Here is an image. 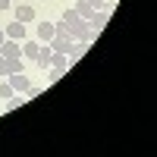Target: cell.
<instances>
[{
    "mask_svg": "<svg viewBox=\"0 0 157 157\" xmlns=\"http://www.w3.org/2000/svg\"><path fill=\"white\" fill-rule=\"evenodd\" d=\"M66 66H69V57L54 50V54H50V66H47V69H63V72H66Z\"/></svg>",
    "mask_w": 157,
    "mask_h": 157,
    "instance_id": "9c48e42d",
    "label": "cell"
},
{
    "mask_svg": "<svg viewBox=\"0 0 157 157\" xmlns=\"http://www.w3.org/2000/svg\"><path fill=\"white\" fill-rule=\"evenodd\" d=\"M3 35L13 38V41H25V38H29V35H25V22H16V19L3 25Z\"/></svg>",
    "mask_w": 157,
    "mask_h": 157,
    "instance_id": "3957f363",
    "label": "cell"
},
{
    "mask_svg": "<svg viewBox=\"0 0 157 157\" xmlns=\"http://www.w3.org/2000/svg\"><path fill=\"white\" fill-rule=\"evenodd\" d=\"M3 38H6V35H3V25H0V44H3Z\"/></svg>",
    "mask_w": 157,
    "mask_h": 157,
    "instance_id": "ac0fdd59",
    "label": "cell"
},
{
    "mask_svg": "<svg viewBox=\"0 0 157 157\" xmlns=\"http://www.w3.org/2000/svg\"><path fill=\"white\" fill-rule=\"evenodd\" d=\"M47 44H50V50H57V54H66V50H69V44H72V41H69L66 35H54V38H50Z\"/></svg>",
    "mask_w": 157,
    "mask_h": 157,
    "instance_id": "52a82bcc",
    "label": "cell"
},
{
    "mask_svg": "<svg viewBox=\"0 0 157 157\" xmlns=\"http://www.w3.org/2000/svg\"><path fill=\"white\" fill-rule=\"evenodd\" d=\"M19 44H22V60H35L38 50H41V41H38V38H25Z\"/></svg>",
    "mask_w": 157,
    "mask_h": 157,
    "instance_id": "5b68a950",
    "label": "cell"
},
{
    "mask_svg": "<svg viewBox=\"0 0 157 157\" xmlns=\"http://www.w3.org/2000/svg\"><path fill=\"white\" fill-rule=\"evenodd\" d=\"M57 78H63V69H50L47 72V82H57Z\"/></svg>",
    "mask_w": 157,
    "mask_h": 157,
    "instance_id": "9a60e30c",
    "label": "cell"
},
{
    "mask_svg": "<svg viewBox=\"0 0 157 157\" xmlns=\"http://www.w3.org/2000/svg\"><path fill=\"white\" fill-rule=\"evenodd\" d=\"M22 101H25L22 94H13V98L6 101V110H16V107H19V104H22Z\"/></svg>",
    "mask_w": 157,
    "mask_h": 157,
    "instance_id": "4fadbf2b",
    "label": "cell"
},
{
    "mask_svg": "<svg viewBox=\"0 0 157 157\" xmlns=\"http://www.w3.org/2000/svg\"><path fill=\"white\" fill-rule=\"evenodd\" d=\"M13 94H16V91L10 88V82H3V85H0V98H13Z\"/></svg>",
    "mask_w": 157,
    "mask_h": 157,
    "instance_id": "5bb4252c",
    "label": "cell"
},
{
    "mask_svg": "<svg viewBox=\"0 0 157 157\" xmlns=\"http://www.w3.org/2000/svg\"><path fill=\"white\" fill-rule=\"evenodd\" d=\"M75 13H78V16H82V19H88L91 16V13H94V6H91L88 3V0H75V6H72Z\"/></svg>",
    "mask_w": 157,
    "mask_h": 157,
    "instance_id": "7c38bea8",
    "label": "cell"
},
{
    "mask_svg": "<svg viewBox=\"0 0 157 157\" xmlns=\"http://www.w3.org/2000/svg\"><path fill=\"white\" fill-rule=\"evenodd\" d=\"M54 35H57L54 22H38V29H35V38H38V41H41V44H47L50 38H54Z\"/></svg>",
    "mask_w": 157,
    "mask_h": 157,
    "instance_id": "8992f818",
    "label": "cell"
},
{
    "mask_svg": "<svg viewBox=\"0 0 157 157\" xmlns=\"http://www.w3.org/2000/svg\"><path fill=\"white\" fill-rule=\"evenodd\" d=\"M10 3H13V0H10ZM16 3H19V0H16Z\"/></svg>",
    "mask_w": 157,
    "mask_h": 157,
    "instance_id": "d6986e66",
    "label": "cell"
},
{
    "mask_svg": "<svg viewBox=\"0 0 157 157\" xmlns=\"http://www.w3.org/2000/svg\"><path fill=\"white\" fill-rule=\"evenodd\" d=\"M0 10H10V0H0Z\"/></svg>",
    "mask_w": 157,
    "mask_h": 157,
    "instance_id": "e0dca14e",
    "label": "cell"
},
{
    "mask_svg": "<svg viewBox=\"0 0 157 157\" xmlns=\"http://www.w3.org/2000/svg\"><path fill=\"white\" fill-rule=\"evenodd\" d=\"M107 22H110V13H104V10H94V13L88 16V29L98 35V32H101V29H104Z\"/></svg>",
    "mask_w": 157,
    "mask_h": 157,
    "instance_id": "277c9868",
    "label": "cell"
},
{
    "mask_svg": "<svg viewBox=\"0 0 157 157\" xmlns=\"http://www.w3.org/2000/svg\"><path fill=\"white\" fill-rule=\"evenodd\" d=\"M6 82H10V88L16 91V94H25V91H29V85H32L29 78H25V72H10Z\"/></svg>",
    "mask_w": 157,
    "mask_h": 157,
    "instance_id": "6da1fadb",
    "label": "cell"
},
{
    "mask_svg": "<svg viewBox=\"0 0 157 157\" xmlns=\"http://www.w3.org/2000/svg\"><path fill=\"white\" fill-rule=\"evenodd\" d=\"M0 75H6V57H0Z\"/></svg>",
    "mask_w": 157,
    "mask_h": 157,
    "instance_id": "2e32d148",
    "label": "cell"
},
{
    "mask_svg": "<svg viewBox=\"0 0 157 157\" xmlns=\"http://www.w3.org/2000/svg\"><path fill=\"white\" fill-rule=\"evenodd\" d=\"M85 50H88V44H85V41H72V44H69V50H66L69 63H72V60H78V57L85 54Z\"/></svg>",
    "mask_w": 157,
    "mask_h": 157,
    "instance_id": "8fae6325",
    "label": "cell"
},
{
    "mask_svg": "<svg viewBox=\"0 0 157 157\" xmlns=\"http://www.w3.org/2000/svg\"><path fill=\"white\" fill-rule=\"evenodd\" d=\"M0 57H6V60L22 57V44H19V41H13V38H3V44H0Z\"/></svg>",
    "mask_w": 157,
    "mask_h": 157,
    "instance_id": "7a4b0ae2",
    "label": "cell"
},
{
    "mask_svg": "<svg viewBox=\"0 0 157 157\" xmlns=\"http://www.w3.org/2000/svg\"><path fill=\"white\" fill-rule=\"evenodd\" d=\"M50 54H54V50H50V44H41V50H38L35 63H38L41 69H47V66H50Z\"/></svg>",
    "mask_w": 157,
    "mask_h": 157,
    "instance_id": "30bf717a",
    "label": "cell"
},
{
    "mask_svg": "<svg viewBox=\"0 0 157 157\" xmlns=\"http://www.w3.org/2000/svg\"><path fill=\"white\" fill-rule=\"evenodd\" d=\"M32 19H35V6L16 3V22H32Z\"/></svg>",
    "mask_w": 157,
    "mask_h": 157,
    "instance_id": "ba28073f",
    "label": "cell"
}]
</instances>
